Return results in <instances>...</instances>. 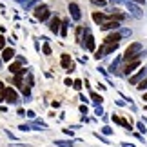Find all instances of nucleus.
<instances>
[{"label":"nucleus","instance_id":"nucleus-1","mask_svg":"<svg viewBox=\"0 0 147 147\" xmlns=\"http://www.w3.org/2000/svg\"><path fill=\"white\" fill-rule=\"evenodd\" d=\"M142 49H144V46L140 42H134V44H131V46L127 47V51H125V55L122 56L125 62H131V60H134V58H140V56H144V53H142Z\"/></svg>","mask_w":147,"mask_h":147},{"label":"nucleus","instance_id":"nucleus-2","mask_svg":"<svg viewBox=\"0 0 147 147\" xmlns=\"http://www.w3.org/2000/svg\"><path fill=\"white\" fill-rule=\"evenodd\" d=\"M116 47H118V42H104V46H102L98 51H96V55H94V58H104L105 55H109V53H113V51H116Z\"/></svg>","mask_w":147,"mask_h":147},{"label":"nucleus","instance_id":"nucleus-3","mask_svg":"<svg viewBox=\"0 0 147 147\" xmlns=\"http://www.w3.org/2000/svg\"><path fill=\"white\" fill-rule=\"evenodd\" d=\"M86 38H82V47L87 49V51H94L96 49V44H94V36L91 35V29L89 27H86V35H84Z\"/></svg>","mask_w":147,"mask_h":147},{"label":"nucleus","instance_id":"nucleus-4","mask_svg":"<svg viewBox=\"0 0 147 147\" xmlns=\"http://www.w3.org/2000/svg\"><path fill=\"white\" fill-rule=\"evenodd\" d=\"M49 16H51V13H49V7H47L46 4L36 5V9H35V18H36V20H40V22H47V20H49Z\"/></svg>","mask_w":147,"mask_h":147},{"label":"nucleus","instance_id":"nucleus-5","mask_svg":"<svg viewBox=\"0 0 147 147\" xmlns=\"http://www.w3.org/2000/svg\"><path fill=\"white\" fill-rule=\"evenodd\" d=\"M2 100L7 102V104H16V102H18V93L11 87H5L4 93H2Z\"/></svg>","mask_w":147,"mask_h":147},{"label":"nucleus","instance_id":"nucleus-6","mask_svg":"<svg viewBox=\"0 0 147 147\" xmlns=\"http://www.w3.org/2000/svg\"><path fill=\"white\" fill-rule=\"evenodd\" d=\"M125 5H127V9H129V13H131L134 18H142L144 16V11L140 9V7H136V5H134V2H131V0H127L125 2Z\"/></svg>","mask_w":147,"mask_h":147},{"label":"nucleus","instance_id":"nucleus-7","mask_svg":"<svg viewBox=\"0 0 147 147\" xmlns=\"http://www.w3.org/2000/svg\"><path fill=\"white\" fill-rule=\"evenodd\" d=\"M69 15H71V18L75 20V22H78V20L82 18V13H80V7H78V4H75V2L69 4Z\"/></svg>","mask_w":147,"mask_h":147},{"label":"nucleus","instance_id":"nucleus-8","mask_svg":"<svg viewBox=\"0 0 147 147\" xmlns=\"http://www.w3.org/2000/svg\"><path fill=\"white\" fill-rule=\"evenodd\" d=\"M60 64H62V67H64V69H67V73H73V71H75V64L71 62V56H69V55H62Z\"/></svg>","mask_w":147,"mask_h":147},{"label":"nucleus","instance_id":"nucleus-9","mask_svg":"<svg viewBox=\"0 0 147 147\" xmlns=\"http://www.w3.org/2000/svg\"><path fill=\"white\" fill-rule=\"evenodd\" d=\"M100 29H104V31H118L120 29V22L118 20H109V22H104V24L100 26Z\"/></svg>","mask_w":147,"mask_h":147},{"label":"nucleus","instance_id":"nucleus-10","mask_svg":"<svg viewBox=\"0 0 147 147\" xmlns=\"http://www.w3.org/2000/svg\"><path fill=\"white\" fill-rule=\"evenodd\" d=\"M140 67V58H134V60H131V62H127V65H125V75L129 76V75H133L134 73V69H138Z\"/></svg>","mask_w":147,"mask_h":147},{"label":"nucleus","instance_id":"nucleus-11","mask_svg":"<svg viewBox=\"0 0 147 147\" xmlns=\"http://www.w3.org/2000/svg\"><path fill=\"white\" fill-rule=\"evenodd\" d=\"M145 76H147V69H140V73H136L134 76L129 78V82H131L133 86H136V84H138L140 80H142V78H145Z\"/></svg>","mask_w":147,"mask_h":147},{"label":"nucleus","instance_id":"nucleus-12","mask_svg":"<svg viewBox=\"0 0 147 147\" xmlns=\"http://www.w3.org/2000/svg\"><path fill=\"white\" fill-rule=\"evenodd\" d=\"M49 29H51V33H58L60 31V18L58 16H53V18H51V22H49Z\"/></svg>","mask_w":147,"mask_h":147},{"label":"nucleus","instance_id":"nucleus-13","mask_svg":"<svg viewBox=\"0 0 147 147\" xmlns=\"http://www.w3.org/2000/svg\"><path fill=\"white\" fill-rule=\"evenodd\" d=\"M13 58H15V51H13V47L2 49V60H4V62H9V60H13Z\"/></svg>","mask_w":147,"mask_h":147},{"label":"nucleus","instance_id":"nucleus-14","mask_svg":"<svg viewBox=\"0 0 147 147\" xmlns=\"http://www.w3.org/2000/svg\"><path fill=\"white\" fill-rule=\"evenodd\" d=\"M113 122H115V123H120V125H123V127L127 129V131H131V123H129L127 120H123V118L116 116V115H113Z\"/></svg>","mask_w":147,"mask_h":147},{"label":"nucleus","instance_id":"nucleus-15","mask_svg":"<svg viewBox=\"0 0 147 147\" xmlns=\"http://www.w3.org/2000/svg\"><path fill=\"white\" fill-rule=\"evenodd\" d=\"M93 20L96 22V24H104V22H107V15H102V13H93Z\"/></svg>","mask_w":147,"mask_h":147},{"label":"nucleus","instance_id":"nucleus-16","mask_svg":"<svg viewBox=\"0 0 147 147\" xmlns=\"http://www.w3.org/2000/svg\"><path fill=\"white\" fill-rule=\"evenodd\" d=\"M120 56H116L115 60H113V64H111V67H109V71L113 73V75H118V65H120Z\"/></svg>","mask_w":147,"mask_h":147},{"label":"nucleus","instance_id":"nucleus-17","mask_svg":"<svg viewBox=\"0 0 147 147\" xmlns=\"http://www.w3.org/2000/svg\"><path fill=\"white\" fill-rule=\"evenodd\" d=\"M60 27H62V29H60L58 33H60V35L65 38V36H67V27H69V20H64V22H60Z\"/></svg>","mask_w":147,"mask_h":147},{"label":"nucleus","instance_id":"nucleus-18","mask_svg":"<svg viewBox=\"0 0 147 147\" xmlns=\"http://www.w3.org/2000/svg\"><path fill=\"white\" fill-rule=\"evenodd\" d=\"M84 35H86V27H84V26H78L76 27V42H82Z\"/></svg>","mask_w":147,"mask_h":147},{"label":"nucleus","instance_id":"nucleus-19","mask_svg":"<svg viewBox=\"0 0 147 147\" xmlns=\"http://www.w3.org/2000/svg\"><path fill=\"white\" fill-rule=\"evenodd\" d=\"M120 38H122L120 33H113V35H109L105 40H107V42H120Z\"/></svg>","mask_w":147,"mask_h":147},{"label":"nucleus","instance_id":"nucleus-20","mask_svg":"<svg viewBox=\"0 0 147 147\" xmlns=\"http://www.w3.org/2000/svg\"><path fill=\"white\" fill-rule=\"evenodd\" d=\"M20 64H22V62H20V60H16L15 64H11V65H9V73H11V75H15V73L18 71V67H20Z\"/></svg>","mask_w":147,"mask_h":147},{"label":"nucleus","instance_id":"nucleus-21","mask_svg":"<svg viewBox=\"0 0 147 147\" xmlns=\"http://www.w3.org/2000/svg\"><path fill=\"white\" fill-rule=\"evenodd\" d=\"M136 89H140V91H144V89H147V76L142 78L138 84H136Z\"/></svg>","mask_w":147,"mask_h":147},{"label":"nucleus","instance_id":"nucleus-22","mask_svg":"<svg viewBox=\"0 0 147 147\" xmlns=\"http://www.w3.org/2000/svg\"><path fill=\"white\" fill-rule=\"evenodd\" d=\"M91 100H93V102H94L96 105H100V104H102V100H104V98H102L98 93H91Z\"/></svg>","mask_w":147,"mask_h":147},{"label":"nucleus","instance_id":"nucleus-23","mask_svg":"<svg viewBox=\"0 0 147 147\" xmlns=\"http://www.w3.org/2000/svg\"><path fill=\"white\" fill-rule=\"evenodd\" d=\"M55 145H56V147H73L71 142H64V140H56Z\"/></svg>","mask_w":147,"mask_h":147},{"label":"nucleus","instance_id":"nucleus-24","mask_svg":"<svg viewBox=\"0 0 147 147\" xmlns=\"http://www.w3.org/2000/svg\"><path fill=\"white\" fill-rule=\"evenodd\" d=\"M22 4H24V7H26V9H29V7H33V5L36 4V0H24Z\"/></svg>","mask_w":147,"mask_h":147},{"label":"nucleus","instance_id":"nucleus-25","mask_svg":"<svg viewBox=\"0 0 147 147\" xmlns=\"http://www.w3.org/2000/svg\"><path fill=\"white\" fill-rule=\"evenodd\" d=\"M42 51H44V55H51V47H49V44H47V40H46V44H44V47H42Z\"/></svg>","mask_w":147,"mask_h":147},{"label":"nucleus","instance_id":"nucleus-26","mask_svg":"<svg viewBox=\"0 0 147 147\" xmlns=\"http://www.w3.org/2000/svg\"><path fill=\"white\" fill-rule=\"evenodd\" d=\"M73 87H75L76 91H80V89H82V80H75V82H73Z\"/></svg>","mask_w":147,"mask_h":147},{"label":"nucleus","instance_id":"nucleus-27","mask_svg":"<svg viewBox=\"0 0 147 147\" xmlns=\"http://www.w3.org/2000/svg\"><path fill=\"white\" fill-rule=\"evenodd\" d=\"M136 127H138V131H140V133H145V131H147L144 122H138V123H136Z\"/></svg>","mask_w":147,"mask_h":147},{"label":"nucleus","instance_id":"nucleus-28","mask_svg":"<svg viewBox=\"0 0 147 147\" xmlns=\"http://www.w3.org/2000/svg\"><path fill=\"white\" fill-rule=\"evenodd\" d=\"M131 35H133L131 29H122V31H120V36H131Z\"/></svg>","mask_w":147,"mask_h":147},{"label":"nucleus","instance_id":"nucleus-29","mask_svg":"<svg viewBox=\"0 0 147 147\" xmlns=\"http://www.w3.org/2000/svg\"><path fill=\"white\" fill-rule=\"evenodd\" d=\"M102 133H104V134H113V129L107 127V125H104V127H102Z\"/></svg>","mask_w":147,"mask_h":147},{"label":"nucleus","instance_id":"nucleus-30","mask_svg":"<svg viewBox=\"0 0 147 147\" xmlns=\"http://www.w3.org/2000/svg\"><path fill=\"white\" fill-rule=\"evenodd\" d=\"M18 129H20V131H24V133H26V131H31V127H29V123H24V125H20Z\"/></svg>","mask_w":147,"mask_h":147},{"label":"nucleus","instance_id":"nucleus-31","mask_svg":"<svg viewBox=\"0 0 147 147\" xmlns=\"http://www.w3.org/2000/svg\"><path fill=\"white\" fill-rule=\"evenodd\" d=\"M93 4H96V5H100V7H104L105 5V0H91Z\"/></svg>","mask_w":147,"mask_h":147},{"label":"nucleus","instance_id":"nucleus-32","mask_svg":"<svg viewBox=\"0 0 147 147\" xmlns=\"http://www.w3.org/2000/svg\"><path fill=\"white\" fill-rule=\"evenodd\" d=\"M94 115H98V116H102V115H104V109H102L100 105H96V109H94Z\"/></svg>","mask_w":147,"mask_h":147},{"label":"nucleus","instance_id":"nucleus-33","mask_svg":"<svg viewBox=\"0 0 147 147\" xmlns=\"http://www.w3.org/2000/svg\"><path fill=\"white\" fill-rule=\"evenodd\" d=\"M26 116H29V118H33V120H35V118H36V115H35V111H27V113H26Z\"/></svg>","mask_w":147,"mask_h":147},{"label":"nucleus","instance_id":"nucleus-34","mask_svg":"<svg viewBox=\"0 0 147 147\" xmlns=\"http://www.w3.org/2000/svg\"><path fill=\"white\" fill-rule=\"evenodd\" d=\"M4 47H5V38H4V36H0V51H2Z\"/></svg>","mask_w":147,"mask_h":147},{"label":"nucleus","instance_id":"nucleus-35","mask_svg":"<svg viewBox=\"0 0 147 147\" xmlns=\"http://www.w3.org/2000/svg\"><path fill=\"white\" fill-rule=\"evenodd\" d=\"M4 89H5V86L0 82V102H2V93H4Z\"/></svg>","mask_w":147,"mask_h":147},{"label":"nucleus","instance_id":"nucleus-36","mask_svg":"<svg viewBox=\"0 0 147 147\" xmlns=\"http://www.w3.org/2000/svg\"><path fill=\"white\" fill-rule=\"evenodd\" d=\"M109 2H111L113 5H115V4H123V2H125V0H109Z\"/></svg>","mask_w":147,"mask_h":147},{"label":"nucleus","instance_id":"nucleus-37","mask_svg":"<svg viewBox=\"0 0 147 147\" xmlns=\"http://www.w3.org/2000/svg\"><path fill=\"white\" fill-rule=\"evenodd\" d=\"M98 73H100V75H104V76H107V71L105 69H102V67H98V69H96Z\"/></svg>","mask_w":147,"mask_h":147},{"label":"nucleus","instance_id":"nucleus-38","mask_svg":"<svg viewBox=\"0 0 147 147\" xmlns=\"http://www.w3.org/2000/svg\"><path fill=\"white\" fill-rule=\"evenodd\" d=\"M80 113H84V115H87V105H82V107H80Z\"/></svg>","mask_w":147,"mask_h":147},{"label":"nucleus","instance_id":"nucleus-39","mask_svg":"<svg viewBox=\"0 0 147 147\" xmlns=\"http://www.w3.org/2000/svg\"><path fill=\"white\" fill-rule=\"evenodd\" d=\"M116 105H120V107H123V105H125V102H123V100H116Z\"/></svg>","mask_w":147,"mask_h":147},{"label":"nucleus","instance_id":"nucleus-40","mask_svg":"<svg viewBox=\"0 0 147 147\" xmlns=\"http://www.w3.org/2000/svg\"><path fill=\"white\" fill-rule=\"evenodd\" d=\"M65 86H69V87L73 86V82H71V78H65Z\"/></svg>","mask_w":147,"mask_h":147},{"label":"nucleus","instance_id":"nucleus-41","mask_svg":"<svg viewBox=\"0 0 147 147\" xmlns=\"http://www.w3.org/2000/svg\"><path fill=\"white\" fill-rule=\"evenodd\" d=\"M18 116H26V111L24 109H18Z\"/></svg>","mask_w":147,"mask_h":147},{"label":"nucleus","instance_id":"nucleus-42","mask_svg":"<svg viewBox=\"0 0 147 147\" xmlns=\"http://www.w3.org/2000/svg\"><path fill=\"white\" fill-rule=\"evenodd\" d=\"M131 2H136V4H144L145 0H131Z\"/></svg>","mask_w":147,"mask_h":147},{"label":"nucleus","instance_id":"nucleus-43","mask_svg":"<svg viewBox=\"0 0 147 147\" xmlns=\"http://www.w3.org/2000/svg\"><path fill=\"white\" fill-rule=\"evenodd\" d=\"M122 147H134V145H131V144H122Z\"/></svg>","mask_w":147,"mask_h":147},{"label":"nucleus","instance_id":"nucleus-44","mask_svg":"<svg viewBox=\"0 0 147 147\" xmlns=\"http://www.w3.org/2000/svg\"><path fill=\"white\" fill-rule=\"evenodd\" d=\"M144 100H145V102H147V94H144Z\"/></svg>","mask_w":147,"mask_h":147},{"label":"nucleus","instance_id":"nucleus-45","mask_svg":"<svg viewBox=\"0 0 147 147\" xmlns=\"http://www.w3.org/2000/svg\"><path fill=\"white\" fill-rule=\"evenodd\" d=\"M0 67H2V60H0Z\"/></svg>","mask_w":147,"mask_h":147},{"label":"nucleus","instance_id":"nucleus-46","mask_svg":"<svg viewBox=\"0 0 147 147\" xmlns=\"http://www.w3.org/2000/svg\"><path fill=\"white\" fill-rule=\"evenodd\" d=\"M18 2H24V0H18Z\"/></svg>","mask_w":147,"mask_h":147}]
</instances>
